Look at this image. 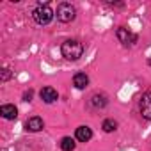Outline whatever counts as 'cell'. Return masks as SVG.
Wrapping results in <instances>:
<instances>
[{"mask_svg": "<svg viewBox=\"0 0 151 151\" xmlns=\"http://www.w3.org/2000/svg\"><path fill=\"white\" fill-rule=\"evenodd\" d=\"M60 52H62V57L68 60H78L84 53V45L77 39H69V41L62 43Z\"/></svg>", "mask_w": 151, "mask_h": 151, "instance_id": "6da1fadb", "label": "cell"}, {"mask_svg": "<svg viewBox=\"0 0 151 151\" xmlns=\"http://www.w3.org/2000/svg\"><path fill=\"white\" fill-rule=\"evenodd\" d=\"M32 16H34V20H36V23H39V25H46V23L52 22V18H53V11H52V7H50L48 4H39V6L34 9Z\"/></svg>", "mask_w": 151, "mask_h": 151, "instance_id": "7a4b0ae2", "label": "cell"}, {"mask_svg": "<svg viewBox=\"0 0 151 151\" xmlns=\"http://www.w3.org/2000/svg\"><path fill=\"white\" fill-rule=\"evenodd\" d=\"M75 16H77V11H75V7L68 2H62L59 4L57 7V20L62 22V23H69L75 20Z\"/></svg>", "mask_w": 151, "mask_h": 151, "instance_id": "3957f363", "label": "cell"}, {"mask_svg": "<svg viewBox=\"0 0 151 151\" xmlns=\"http://www.w3.org/2000/svg\"><path fill=\"white\" fill-rule=\"evenodd\" d=\"M139 110L144 119H151V93H144L139 101Z\"/></svg>", "mask_w": 151, "mask_h": 151, "instance_id": "277c9868", "label": "cell"}, {"mask_svg": "<svg viewBox=\"0 0 151 151\" xmlns=\"http://www.w3.org/2000/svg\"><path fill=\"white\" fill-rule=\"evenodd\" d=\"M116 34H117V39H119L123 45H126V46H128V45H133V43L137 41V36L132 34V32H130L128 29H124V27H119Z\"/></svg>", "mask_w": 151, "mask_h": 151, "instance_id": "5b68a950", "label": "cell"}, {"mask_svg": "<svg viewBox=\"0 0 151 151\" xmlns=\"http://www.w3.org/2000/svg\"><path fill=\"white\" fill-rule=\"evenodd\" d=\"M39 94H41V100H43L45 103H53V101H57V98H59V94H57V91H55L53 87H43Z\"/></svg>", "mask_w": 151, "mask_h": 151, "instance_id": "8992f818", "label": "cell"}, {"mask_svg": "<svg viewBox=\"0 0 151 151\" xmlns=\"http://www.w3.org/2000/svg\"><path fill=\"white\" fill-rule=\"evenodd\" d=\"M0 114H2V117H6V119H16L18 110H16L14 105H2L0 107Z\"/></svg>", "mask_w": 151, "mask_h": 151, "instance_id": "52a82bcc", "label": "cell"}, {"mask_svg": "<svg viewBox=\"0 0 151 151\" xmlns=\"http://www.w3.org/2000/svg\"><path fill=\"white\" fill-rule=\"evenodd\" d=\"M87 84H89V77H87L86 73H77L73 77V86L77 87V89H84Z\"/></svg>", "mask_w": 151, "mask_h": 151, "instance_id": "ba28073f", "label": "cell"}, {"mask_svg": "<svg viewBox=\"0 0 151 151\" xmlns=\"http://www.w3.org/2000/svg\"><path fill=\"white\" fill-rule=\"evenodd\" d=\"M25 128L29 130V132H39V130H43V119L41 117H30L29 121H27V124H25Z\"/></svg>", "mask_w": 151, "mask_h": 151, "instance_id": "9c48e42d", "label": "cell"}, {"mask_svg": "<svg viewBox=\"0 0 151 151\" xmlns=\"http://www.w3.org/2000/svg\"><path fill=\"white\" fill-rule=\"evenodd\" d=\"M91 137H93V132L89 126H78L77 128V139L80 142H87V140H91Z\"/></svg>", "mask_w": 151, "mask_h": 151, "instance_id": "30bf717a", "label": "cell"}, {"mask_svg": "<svg viewBox=\"0 0 151 151\" xmlns=\"http://www.w3.org/2000/svg\"><path fill=\"white\" fill-rule=\"evenodd\" d=\"M60 149H62V151H73V149H75V140H73L71 137H64V139L60 140Z\"/></svg>", "mask_w": 151, "mask_h": 151, "instance_id": "8fae6325", "label": "cell"}, {"mask_svg": "<svg viewBox=\"0 0 151 151\" xmlns=\"http://www.w3.org/2000/svg\"><path fill=\"white\" fill-rule=\"evenodd\" d=\"M116 128H117V123H116L114 119H105V121H103V130H105L107 133L114 132Z\"/></svg>", "mask_w": 151, "mask_h": 151, "instance_id": "7c38bea8", "label": "cell"}, {"mask_svg": "<svg viewBox=\"0 0 151 151\" xmlns=\"http://www.w3.org/2000/svg\"><path fill=\"white\" fill-rule=\"evenodd\" d=\"M93 105H94V107H105V105H107V100H105V96L94 94V96H93Z\"/></svg>", "mask_w": 151, "mask_h": 151, "instance_id": "4fadbf2b", "label": "cell"}, {"mask_svg": "<svg viewBox=\"0 0 151 151\" xmlns=\"http://www.w3.org/2000/svg\"><path fill=\"white\" fill-rule=\"evenodd\" d=\"M9 77H11V71H9L7 68H4V69H2V82L9 80Z\"/></svg>", "mask_w": 151, "mask_h": 151, "instance_id": "5bb4252c", "label": "cell"}, {"mask_svg": "<svg viewBox=\"0 0 151 151\" xmlns=\"http://www.w3.org/2000/svg\"><path fill=\"white\" fill-rule=\"evenodd\" d=\"M30 98H32V91L25 93V101H30Z\"/></svg>", "mask_w": 151, "mask_h": 151, "instance_id": "9a60e30c", "label": "cell"}]
</instances>
